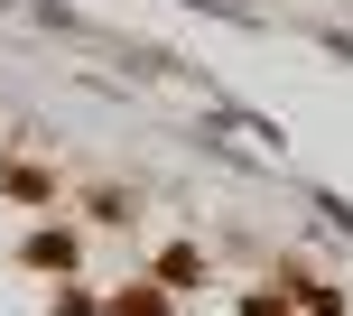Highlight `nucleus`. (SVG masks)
<instances>
[{
	"label": "nucleus",
	"mask_w": 353,
	"mask_h": 316,
	"mask_svg": "<svg viewBox=\"0 0 353 316\" xmlns=\"http://www.w3.org/2000/svg\"><path fill=\"white\" fill-rule=\"evenodd\" d=\"M0 195H10V205H56V177L28 168V158H10V168H0Z\"/></svg>",
	"instance_id": "7ed1b4c3"
},
{
	"label": "nucleus",
	"mask_w": 353,
	"mask_h": 316,
	"mask_svg": "<svg viewBox=\"0 0 353 316\" xmlns=\"http://www.w3.org/2000/svg\"><path fill=\"white\" fill-rule=\"evenodd\" d=\"M19 261H28V270H74V261H84V233H74V224H37L28 242H19Z\"/></svg>",
	"instance_id": "f257e3e1"
},
{
	"label": "nucleus",
	"mask_w": 353,
	"mask_h": 316,
	"mask_svg": "<svg viewBox=\"0 0 353 316\" xmlns=\"http://www.w3.org/2000/svg\"><path fill=\"white\" fill-rule=\"evenodd\" d=\"M159 279L168 288H195V279H205V251H195V242H168L159 251Z\"/></svg>",
	"instance_id": "20e7f679"
},
{
	"label": "nucleus",
	"mask_w": 353,
	"mask_h": 316,
	"mask_svg": "<svg viewBox=\"0 0 353 316\" xmlns=\"http://www.w3.org/2000/svg\"><path fill=\"white\" fill-rule=\"evenodd\" d=\"M288 307H298L288 288H251V298H242V316H288Z\"/></svg>",
	"instance_id": "39448f33"
},
{
	"label": "nucleus",
	"mask_w": 353,
	"mask_h": 316,
	"mask_svg": "<svg viewBox=\"0 0 353 316\" xmlns=\"http://www.w3.org/2000/svg\"><path fill=\"white\" fill-rule=\"evenodd\" d=\"M168 307H176L168 279H130V288H112V298H103V316H168Z\"/></svg>",
	"instance_id": "f03ea898"
}]
</instances>
